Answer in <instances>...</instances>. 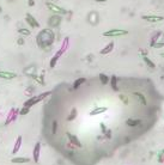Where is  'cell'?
<instances>
[{"label": "cell", "mask_w": 164, "mask_h": 165, "mask_svg": "<svg viewBox=\"0 0 164 165\" xmlns=\"http://www.w3.org/2000/svg\"><path fill=\"white\" fill-rule=\"evenodd\" d=\"M49 94H52L50 91H47V92H43L41 94H39V96H32L31 98H29L26 102H24V107H28V108H31L32 105H35V104H37L39 102H41L42 99H44L45 97H48Z\"/></svg>", "instance_id": "obj_1"}, {"label": "cell", "mask_w": 164, "mask_h": 165, "mask_svg": "<svg viewBox=\"0 0 164 165\" xmlns=\"http://www.w3.org/2000/svg\"><path fill=\"white\" fill-rule=\"evenodd\" d=\"M125 35H128V31L125 29H110L103 32L104 37H117V36H125Z\"/></svg>", "instance_id": "obj_2"}, {"label": "cell", "mask_w": 164, "mask_h": 165, "mask_svg": "<svg viewBox=\"0 0 164 165\" xmlns=\"http://www.w3.org/2000/svg\"><path fill=\"white\" fill-rule=\"evenodd\" d=\"M141 18L146 22H150V23H159V22L164 21L163 16H154V14H144Z\"/></svg>", "instance_id": "obj_3"}, {"label": "cell", "mask_w": 164, "mask_h": 165, "mask_svg": "<svg viewBox=\"0 0 164 165\" xmlns=\"http://www.w3.org/2000/svg\"><path fill=\"white\" fill-rule=\"evenodd\" d=\"M47 7L49 8V10H50L53 13H55V14H59V16H61V14H66V10H65V8H62V7H60V6L55 5V4L47 3Z\"/></svg>", "instance_id": "obj_4"}, {"label": "cell", "mask_w": 164, "mask_h": 165, "mask_svg": "<svg viewBox=\"0 0 164 165\" xmlns=\"http://www.w3.org/2000/svg\"><path fill=\"white\" fill-rule=\"evenodd\" d=\"M25 22L28 23L31 28H40V23L35 19V17L30 13H26L25 14Z\"/></svg>", "instance_id": "obj_5"}, {"label": "cell", "mask_w": 164, "mask_h": 165, "mask_svg": "<svg viewBox=\"0 0 164 165\" xmlns=\"http://www.w3.org/2000/svg\"><path fill=\"white\" fill-rule=\"evenodd\" d=\"M66 136L68 138V140H70V142L73 145V146H76V147H78V149H80L81 147V142L79 141V139L76 136V135H73L72 133H70V132H67L66 133Z\"/></svg>", "instance_id": "obj_6"}, {"label": "cell", "mask_w": 164, "mask_h": 165, "mask_svg": "<svg viewBox=\"0 0 164 165\" xmlns=\"http://www.w3.org/2000/svg\"><path fill=\"white\" fill-rule=\"evenodd\" d=\"M40 153H41V144L40 142H36L35 147H34V151H32V157L35 163H39L40 162Z\"/></svg>", "instance_id": "obj_7"}, {"label": "cell", "mask_w": 164, "mask_h": 165, "mask_svg": "<svg viewBox=\"0 0 164 165\" xmlns=\"http://www.w3.org/2000/svg\"><path fill=\"white\" fill-rule=\"evenodd\" d=\"M17 77V74L14 72H10V71H0V78L1 79H6V80H11L14 79Z\"/></svg>", "instance_id": "obj_8"}, {"label": "cell", "mask_w": 164, "mask_h": 165, "mask_svg": "<svg viewBox=\"0 0 164 165\" xmlns=\"http://www.w3.org/2000/svg\"><path fill=\"white\" fill-rule=\"evenodd\" d=\"M143 121L140 118H127L126 120V125L128 127H138L139 125H141Z\"/></svg>", "instance_id": "obj_9"}, {"label": "cell", "mask_w": 164, "mask_h": 165, "mask_svg": "<svg viewBox=\"0 0 164 165\" xmlns=\"http://www.w3.org/2000/svg\"><path fill=\"white\" fill-rule=\"evenodd\" d=\"M113 49H114V42L112 41V42H109V43H108V45H107L104 48H102L99 53H101L102 55H107V54H109V53H112Z\"/></svg>", "instance_id": "obj_10"}, {"label": "cell", "mask_w": 164, "mask_h": 165, "mask_svg": "<svg viewBox=\"0 0 164 165\" xmlns=\"http://www.w3.org/2000/svg\"><path fill=\"white\" fill-rule=\"evenodd\" d=\"M108 110L107 107H97L95 109H92L90 111V115L91 116H96V115H99V114H103V112H105Z\"/></svg>", "instance_id": "obj_11"}, {"label": "cell", "mask_w": 164, "mask_h": 165, "mask_svg": "<svg viewBox=\"0 0 164 165\" xmlns=\"http://www.w3.org/2000/svg\"><path fill=\"white\" fill-rule=\"evenodd\" d=\"M21 146H22V136L19 135V136H17V140H16L14 147H13V150H12V154H16L18 151H19Z\"/></svg>", "instance_id": "obj_12"}, {"label": "cell", "mask_w": 164, "mask_h": 165, "mask_svg": "<svg viewBox=\"0 0 164 165\" xmlns=\"http://www.w3.org/2000/svg\"><path fill=\"white\" fill-rule=\"evenodd\" d=\"M60 22H61L60 16H53V17H50L49 24H50V27H58V25L60 24Z\"/></svg>", "instance_id": "obj_13"}, {"label": "cell", "mask_w": 164, "mask_h": 165, "mask_svg": "<svg viewBox=\"0 0 164 165\" xmlns=\"http://www.w3.org/2000/svg\"><path fill=\"white\" fill-rule=\"evenodd\" d=\"M109 83H110V86H112V89L114 91H119V86H117V77L116 75H112Z\"/></svg>", "instance_id": "obj_14"}, {"label": "cell", "mask_w": 164, "mask_h": 165, "mask_svg": "<svg viewBox=\"0 0 164 165\" xmlns=\"http://www.w3.org/2000/svg\"><path fill=\"white\" fill-rule=\"evenodd\" d=\"M11 162L16 163V164H24V163H29L30 159L29 158H25V157H16V158H12Z\"/></svg>", "instance_id": "obj_15"}, {"label": "cell", "mask_w": 164, "mask_h": 165, "mask_svg": "<svg viewBox=\"0 0 164 165\" xmlns=\"http://www.w3.org/2000/svg\"><path fill=\"white\" fill-rule=\"evenodd\" d=\"M85 81H86V79H85V78H78V79H76V80H74V83H73V90H77V89H79L80 86L83 85Z\"/></svg>", "instance_id": "obj_16"}, {"label": "cell", "mask_w": 164, "mask_h": 165, "mask_svg": "<svg viewBox=\"0 0 164 165\" xmlns=\"http://www.w3.org/2000/svg\"><path fill=\"white\" fill-rule=\"evenodd\" d=\"M161 35H162V32H161V31H156V32H154V34L152 35V36H151V40H150V46H151V47H152V46L154 45V43H156V42L158 41V38H159Z\"/></svg>", "instance_id": "obj_17"}, {"label": "cell", "mask_w": 164, "mask_h": 165, "mask_svg": "<svg viewBox=\"0 0 164 165\" xmlns=\"http://www.w3.org/2000/svg\"><path fill=\"white\" fill-rule=\"evenodd\" d=\"M143 60H144V62L150 68H152V69H153V68H156V65H154V62L152 61V60H151L150 58H147L146 55H143Z\"/></svg>", "instance_id": "obj_18"}, {"label": "cell", "mask_w": 164, "mask_h": 165, "mask_svg": "<svg viewBox=\"0 0 164 165\" xmlns=\"http://www.w3.org/2000/svg\"><path fill=\"white\" fill-rule=\"evenodd\" d=\"M77 115H78V111H77V109H76V108H73V109H72V110H71V112H70V115L67 116V121H68V122H71V121H73V120H76Z\"/></svg>", "instance_id": "obj_19"}, {"label": "cell", "mask_w": 164, "mask_h": 165, "mask_svg": "<svg viewBox=\"0 0 164 165\" xmlns=\"http://www.w3.org/2000/svg\"><path fill=\"white\" fill-rule=\"evenodd\" d=\"M133 94H134V96H135L136 98H138V99L141 102V104H143V105H146V104H147V102H146V98L144 97V94H143V93H140V92H134Z\"/></svg>", "instance_id": "obj_20"}, {"label": "cell", "mask_w": 164, "mask_h": 165, "mask_svg": "<svg viewBox=\"0 0 164 165\" xmlns=\"http://www.w3.org/2000/svg\"><path fill=\"white\" fill-rule=\"evenodd\" d=\"M59 58H60V55L57 53L55 55H54L52 59H50V62H49V67L50 68H54L57 66V62H58V60H59Z\"/></svg>", "instance_id": "obj_21"}, {"label": "cell", "mask_w": 164, "mask_h": 165, "mask_svg": "<svg viewBox=\"0 0 164 165\" xmlns=\"http://www.w3.org/2000/svg\"><path fill=\"white\" fill-rule=\"evenodd\" d=\"M98 77H99V80H101L102 85H107V84L109 83V80H110V78H109L108 75H105L104 73H101Z\"/></svg>", "instance_id": "obj_22"}, {"label": "cell", "mask_w": 164, "mask_h": 165, "mask_svg": "<svg viewBox=\"0 0 164 165\" xmlns=\"http://www.w3.org/2000/svg\"><path fill=\"white\" fill-rule=\"evenodd\" d=\"M16 117H17V111H14V110H11L10 115H8V118H7V121H6V125H8V123H10L11 121H13Z\"/></svg>", "instance_id": "obj_23"}, {"label": "cell", "mask_w": 164, "mask_h": 165, "mask_svg": "<svg viewBox=\"0 0 164 165\" xmlns=\"http://www.w3.org/2000/svg\"><path fill=\"white\" fill-rule=\"evenodd\" d=\"M18 34L23 35V36H30L31 31H30L29 29H18Z\"/></svg>", "instance_id": "obj_24"}, {"label": "cell", "mask_w": 164, "mask_h": 165, "mask_svg": "<svg viewBox=\"0 0 164 165\" xmlns=\"http://www.w3.org/2000/svg\"><path fill=\"white\" fill-rule=\"evenodd\" d=\"M29 111H30V108L23 107V108L21 109V111H19V114H21V115H26V114H29Z\"/></svg>", "instance_id": "obj_25"}, {"label": "cell", "mask_w": 164, "mask_h": 165, "mask_svg": "<svg viewBox=\"0 0 164 165\" xmlns=\"http://www.w3.org/2000/svg\"><path fill=\"white\" fill-rule=\"evenodd\" d=\"M57 129H58V122H57V121H53V123H52V133L55 134Z\"/></svg>", "instance_id": "obj_26"}, {"label": "cell", "mask_w": 164, "mask_h": 165, "mask_svg": "<svg viewBox=\"0 0 164 165\" xmlns=\"http://www.w3.org/2000/svg\"><path fill=\"white\" fill-rule=\"evenodd\" d=\"M163 47H164V42H156L152 46V48H156V49H159V48H163Z\"/></svg>", "instance_id": "obj_27"}, {"label": "cell", "mask_w": 164, "mask_h": 165, "mask_svg": "<svg viewBox=\"0 0 164 165\" xmlns=\"http://www.w3.org/2000/svg\"><path fill=\"white\" fill-rule=\"evenodd\" d=\"M17 43H18L19 46H23V45H24V38H23V37H19V38L17 40Z\"/></svg>", "instance_id": "obj_28"}, {"label": "cell", "mask_w": 164, "mask_h": 165, "mask_svg": "<svg viewBox=\"0 0 164 165\" xmlns=\"http://www.w3.org/2000/svg\"><path fill=\"white\" fill-rule=\"evenodd\" d=\"M104 134L107 135V138L109 139V138H112V131H110V129H107V131L104 132Z\"/></svg>", "instance_id": "obj_29"}, {"label": "cell", "mask_w": 164, "mask_h": 165, "mask_svg": "<svg viewBox=\"0 0 164 165\" xmlns=\"http://www.w3.org/2000/svg\"><path fill=\"white\" fill-rule=\"evenodd\" d=\"M120 99H122L125 104H127V103H128V101H127V98H126V97L123 96V94H121V96H120Z\"/></svg>", "instance_id": "obj_30"}, {"label": "cell", "mask_w": 164, "mask_h": 165, "mask_svg": "<svg viewBox=\"0 0 164 165\" xmlns=\"http://www.w3.org/2000/svg\"><path fill=\"white\" fill-rule=\"evenodd\" d=\"M28 4H29V6H34V5H35V1H34V0H29Z\"/></svg>", "instance_id": "obj_31"}, {"label": "cell", "mask_w": 164, "mask_h": 165, "mask_svg": "<svg viewBox=\"0 0 164 165\" xmlns=\"http://www.w3.org/2000/svg\"><path fill=\"white\" fill-rule=\"evenodd\" d=\"M95 1H97V3H105L107 0H95Z\"/></svg>", "instance_id": "obj_32"}, {"label": "cell", "mask_w": 164, "mask_h": 165, "mask_svg": "<svg viewBox=\"0 0 164 165\" xmlns=\"http://www.w3.org/2000/svg\"><path fill=\"white\" fill-rule=\"evenodd\" d=\"M161 55H162V56H163V58H164V53H162V54H161Z\"/></svg>", "instance_id": "obj_33"}, {"label": "cell", "mask_w": 164, "mask_h": 165, "mask_svg": "<svg viewBox=\"0 0 164 165\" xmlns=\"http://www.w3.org/2000/svg\"><path fill=\"white\" fill-rule=\"evenodd\" d=\"M162 153H163V154H164V150H163V151H162Z\"/></svg>", "instance_id": "obj_34"}, {"label": "cell", "mask_w": 164, "mask_h": 165, "mask_svg": "<svg viewBox=\"0 0 164 165\" xmlns=\"http://www.w3.org/2000/svg\"><path fill=\"white\" fill-rule=\"evenodd\" d=\"M0 12H1V7H0Z\"/></svg>", "instance_id": "obj_35"}]
</instances>
